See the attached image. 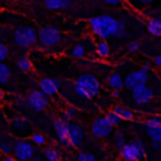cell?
Returning <instances> with one entry per match:
<instances>
[{"label": "cell", "mask_w": 161, "mask_h": 161, "mask_svg": "<svg viewBox=\"0 0 161 161\" xmlns=\"http://www.w3.org/2000/svg\"><path fill=\"white\" fill-rule=\"evenodd\" d=\"M9 57V48L4 43H0V62L6 60Z\"/></svg>", "instance_id": "cell-30"}, {"label": "cell", "mask_w": 161, "mask_h": 161, "mask_svg": "<svg viewBox=\"0 0 161 161\" xmlns=\"http://www.w3.org/2000/svg\"><path fill=\"white\" fill-rule=\"evenodd\" d=\"M3 161H18L13 155H6L3 157Z\"/></svg>", "instance_id": "cell-37"}, {"label": "cell", "mask_w": 161, "mask_h": 161, "mask_svg": "<svg viewBox=\"0 0 161 161\" xmlns=\"http://www.w3.org/2000/svg\"><path fill=\"white\" fill-rule=\"evenodd\" d=\"M89 29L98 39L107 40L109 38H123L126 36V23L125 20L116 19L108 14L92 16L88 20Z\"/></svg>", "instance_id": "cell-1"}, {"label": "cell", "mask_w": 161, "mask_h": 161, "mask_svg": "<svg viewBox=\"0 0 161 161\" xmlns=\"http://www.w3.org/2000/svg\"><path fill=\"white\" fill-rule=\"evenodd\" d=\"M62 39H63V35H62L60 30L58 28H55V26L45 25V26H42L38 30L36 43H39L44 48L55 47V45L60 44Z\"/></svg>", "instance_id": "cell-3"}, {"label": "cell", "mask_w": 161, "mask_h": 161, "mask_svg": "<svg viewBox=\"0 0 161 161\" xmlns=\"http://www.w3.org/2000/svg\"><path fill=\"white\" fill-rule=\"evenodd\" d=\"M3 98H4V92H3V89L0 88V102L3 101Z\"/></svg>", "instance_id": "cell-41"}, {"label": "cell", "mask_w": 161, "mask_h": 161, "mask_svg": "<svg viewBox=\"0 0 161 161\" xmlns=\"http://www.w3.org/2000/svg\"><path fill=\"white\" fill-rule=\"evenodd\" d=\"M44 158L47 161H60V153L54 146H48L43 151Z\"/></svg>", "instance_id": "cell-22"}, {"label": "cell", "mask_w": 161, "mask_h": 161, "mask_svg": "<svg viewBox=\"0 0 161 161\" xmlns=\"http://www.w3.org/2000/svg\"><path fill=\"white\" fill-rule=\"evenodd\" d=\"M147 31L153 36L161 35V20L158 18H151L147 21Z\"/></svg>", "instance_id": "cell-21"}, {"label": "cell", "mask_w": 161, "mask_h": 161, "mask_svg": "<svg viewBox=\"0 0 161 161\" xmlns=\"http://www.w3.org/2000/svg\"><path fill=\"white\" fill-rule=\"evenodd\" d=\"M74 93L84 99H91L96 97L101 91V83L94 74L84 73L80 74L73 83Z\"/></svg>", "instance_id": "cell-2"}, {"label": "cell", "mask_w": 161, "mask_h": 161, "mask_svg": "<svg viewBox=\"0 0 161 161\" xmlns=\"http://www.w3.org/2000/svg\"><path fill=\"white\" fill-rule=\"evenodd\" d=\"M113 131V126L107 121L106 116H98L91 125V132L97 138H106Z\"/></svg>", "instance_id": "cell-9"}, {"label": "cell", "mask_w": 161, "mask_h": 161, "mask_svg": "<svg viewBox=\"0 0 161 161\" xmlns=\"http://www.w3.org/2000/svg\"><path fill=\"white\" fill-rule=\"evenodd\" d=\"M107 5H111V6H117L122 3V0H103Z\"/></svg>", "instance_id": "cell-35"}, {"label": "cell", "mask_w": 161, "mask_h": 161, "mask_svg": "<svg viewBox=\"0 0 161 161\" xmlns=\"http://www.w3.org/2000/svg\"><path fill=\"white\" fill-rule=\"evenodd\" d=\"M141 3H142V4H151L152 0H141Z\"/></svg>", "instance_id": "cell-42"}, {"label": "cell", "mask_w": 161, "mask_h": 161, "mask_svg": "<svg viewBox=\"0 0 161 161\" xmlns=\"http://www.w3.org/2000/svg\"><path fill=\"white\" fill-rule=\"evenodd\" d=\"M151 147L155 151H161V141H151Z\"/></svg>", "instance_id": "cell-34"}, {"label": "cell", "mask_w": 161, "mask_h": 161, "mask_svg": "<svg viewBox=\"0 0 161 161\" xmlns=\"http://www.w3.org/2000/svg\"><path fill=\"white\" fill-rule=\"evenodd\" d=\"M29 161H47V160H45L43 156H35V155H34Z\"/></svg>", "instance_id": "cell-38"}, {"label": "cell", "mask_w": 161, "mask_h": 161, "mask_svg": "<svg viewBox=\"0 0 161 161\" xmlns=\"http://www.w3.org/2000/svg\"><path fill=\"white\" fill-rule=\"evenodd\" d=\"M70 54H72L73 58H77V59H82V58H84L86 54H87L84 44H75V45L70 49Z\"/></svg>", "instance_id": "cell-25"}, {"label": "cell", "mask_w": 161, "mask_h": 161, "mask_svg": "<svg viewBox=\"0 0 161 161\" xmlns=\"http://www.w3.org/2000/svg\"><path fill=\"white\" fill-rule=\"evenodd\" d=\"M11 153L18 161H29L35 155V146L30 142V140L20 138L14 143Z\"/></svg>", "instance_id": "cell-6"}, {"label": "cell", "mask_w": 161, "mask_h": 161, "mask_svg": "<svg viewBox=\"0 0 161 161\" xmlns=\"http://www.w3.org/2000/svg\"><path fill=\"white\" fill-rule=\"evenodd\" d=\"M77 112H78V111H77V108H75V107H68V108H67V111H65L64 113H65V114L72 119L73 117H75Z\"/></svg>", "instance_id": "cell-33"}, {"label": "cell", "mask_w": 161, "mask_h": 161, "mask_svg": "<svg viewBox=\"0 0 161 161\" xmlns=\"http://www.w3.org/2000/svg\"><path fill=\"white\" fill-rule=\"evenodd\" d=\"M153 64H155V67H157V68L161 67V57H160V55H156V57L153 58Z\"/></svg>", "instance_id": "cell-36"}, {"label": "cell", "mask_w": 161, "mask_h": 161, "mask_svg": "<svg viewBox=\"0 0 161 161\" xmlns=\"http://www.w3.org/2000/svg\"><path fill=\"white\" fill-rule=\"evenodd\" d=\"M59 82L55 78H42L39 82V89L48 97L55 96L59 91Z\"/></svg>", "instance_id": "cell-14"}, {"label": "cell", "mask_w": 161, "mask_h": 161, "mask_svg": "<svg viewBox=\"0 0 161 161\" xmlns=\"http://www.w3.org/2000/svg\"><path fill=\"white\" fill-rule=\"evenodd\" d=\"M13 146H14L13 137L6 135V133L0 132V150L3 152H5L6 155H10L11 151H13Z\"/></svg>", "instance_id": "cell-19"}, {"label": "cell", "mask_w": 161, "mask_h": 161, "mask_svg": "<svg viewBox=\"0 0 161 161\" xmlns=\"http://www.w3.org/2000/svg\"><path fill=\"white\" fill-rule=\"evenodd\" d=\"M44 6L49 10H64L70 6L69 0H44Z\"/></svg>", "instance_id": "cell-18"}, {"label": "cell", "mask_w": 161, "mask_h": 161, "mask_svg": "<svg viewBox=\"0 0 161 161\" xmlns=\"http://www.w3.org/2000/svg\"><path fill=\"white\" fill-rule=\"evenodd\" d=\"M131 96H132V99L140 104V106H145V104H148L153 96H155V92L151 87L146 86V84H138L136 87H133L131 89Z\"/></svg>", "instance_id": "cell-10"}, {"label": "cell", "mask_w": 161, "mask_h": 161, "mask_svg": "<svg viewBox=\"0 0 161 161\" xmlns=\"http://www.w3.org/2000/svg\"><path fill=\"white\" fill-rule=\"evenodd\" d=\"M75 161H97V158L94 157V155L88 153V152H80L77 155Z\"/></svg>", "instance_id": "cell-29"}, {"label": "cell", "mask_w": 161, "mask_h": 161, "mask_svg": "<svg viewBox=\"0 0 161 161\" xmlns=\"http://www.w3.org/2000/svg\"><path fill=\"white\" fill-rule=\"evenodd\" d=\"M10 130L11 133L16 137H26L31 133V127L29 122L23 117H15L10 122Z\"/></svg>", "instance_id": "cell-12"}, {"label": "cell", "mask_w": 161, "mask_h": 161, "mask_svg": "<svg viewBox=\"0 0 161 161\" xmlns=\"http://www.w3.org/2000/svg\"><path fill=\"white\" fill-rule=\"evenodd\" d=\"M38 30L30 25H20L14 31V42L20 48H30L36 44Z\"/></svg>", "instance_id": "cell-5"}, {"label": "cell", "mask_w": 161, "mask_h": 161, "mask_svg": "<svg viewBox=\"0 0 161 161\" xmlns=\"http://www.w3.org/2000/svg\"><path fill=\"white\" fill-rule=\"evenodd\" d=\"M116 146H117V148L119 150L125 143H126V140H125V135L121 132V131H118L117 133H116Z\"/></svg>", "instance_id": "cell-31"}, {"label": "cell", "mask_w": 161, "mask_h": 161, "mask_svg": "<svg viewBox=\"0 0 161 161\" xmlns=\"http://www.w3.org/2000/svg\"><path fill=\"white\" fill-rule=\"evenodd\" d=\"M112 97H113V98H119V97H121V91L113 89V91H112Z\"/></svg>", "instance_id": "cell-39"}, {"label": "cell", "mask_w": 161, "mask_h": 161, "mask_svg": "<svg viewBox=\"0 0 161 161\" xmlns=\"http://www.w3.org/2000/svg\"><path fill=\"white\" fill-rule=\"evenodd\" d=\"M119 153L123 161H145L146 158L145 145L140 140H135L132 142L125 143L119 148Z\"/></svg>", "instance_id": "cell-4"}, {"label": "cell", "mask_w": 161, "mask_h": 161, "mask_svg": "<svg viewBox=\"0 0 161 161\" xmlns=\"http://www.w3.org/2000/svg\"><path fill=\"white\" fill-rule=\"evenodd\" d=\"M106 118H107V121L113 126V127H117V126H119L121 123H122V118L117 114V113H114L113 111H111V112H108L107 114H106Z\"/></svg>", "instance_id": "cell-27"}, {"label": "cell", "mask_w": 161, "mask_h": 161, "mask_svg": "<svg viewBox=\"0 0 161 161\" xmlns=\"http://www.w3.org/2000/svg\"><path fill=\"white\" fill-rule=\"evenodd\" d=\"M30 142L34 146H44L47 143V137L40 132H31L30 133Z\"/></svg>", "instance_id": "cell-24"}, {"label": "cell", "mask_w": 161, "mask_h": 161, "mask_svg": "<svg viewBox=\"0 0 161 161\" xmlns=\"http://www.w3.org/2000/svg\"><path fill=\"white\" fill-rule=\"evenodd\" d=\"M94 52L99 58H107L111 54V47L107 40L99 39L94 45Z\"/></svg>", "instance_id": "cell-16"}, {"label": "cell", "mask_w": 161, "mask_h": 161, "mask_svg": "<svg viewBox=\"0 0 161 161\" xmlns=\"http://www.w3.org/2000/svg\"><path fill=\"white\" fill-rule=\"evenodd\" d=\"M60 119H63V121H65V122H68V121H69L70 118H69V117H68V116H67L65 113H62V116H60Z\"/></svg>", "instance_id": "cell-40"}, {"label": "cell", "mask_w": 161, "mask_h": 161, "mask_svg": "<svg viewBox=\"0 0 161 161\" xmlns=\"http://www.w3.org/2000/svg\"><path fill=\"white\" fill-rule=\"evenodd\" d=\"M15 65H16V68L19 70H21L24 73L30 72L31 68H33L31 60H30V58L28 55H20V57H18L16 60H15Z\"/></svg>", "instance_id": "cell-20"}, {"label": "cell", "mask_w": 161, "mask_h": 161, "mask_svg": "<svg viewBox=\"0 0 161 161\" xmlns=\"http://www.w3.org/2000/svg\"><path fill=\"white\" fill-rule=\"evenodd\" d=\"M25 103L31 111L40 112L47 108L49 99H48V96L44 94L40 89H34L28 93V96L25 98Z\"/></svg>", "instance_id": "cell-8"}, {"label": "cell", "mask_w": 161, "mask_h": 161, "mask_svg": "<svg viewBox=\"0 0 161 161\" xmlns=\"http://www.w3.org/2000/svg\"><path fill=\"white\" fill-rule=\"evenodd\" d=\"M112 111H113L114 113H117V114H118L122 119H125V121H132V119L135 118V112H133L131 108L125 107V106H122V104L114 106Z\"/></svg>", "instance_id": "cell-17"}, {"label": "cell", "mask_w": 161, "mask_h": 161, "mask_svg": "<svg viewBox=\"0 0 161 161\" xmlns=\"http://www.w3.org/2000/svg\"><path fill=\"white\" fill-rule=\"evenodd\" d=\"M11 77V69L8 64H5L4 62H0V84H5L8 83V80Z\"/></svg>", "instance_id": "cell-23"}, {"label": "cell", "mask_w": 161, "mask_h": 161, "mask_svg": "<svg viewBox=\"0 0 161 161\" xmlns=\"http://www.w3.org/2000/svg\"><path fill=\"white\" fill-rule=\"evenodd\" d=\"M148 72H150V67L146 64V65L141 67L140 69L128 73L123 78V88L131 91L133 87H136L138 84H146L148 80Z\"/></svg>", "instance_id": "cell-7"}, {"label": "cell", "mask_w": 161, "mask_h": 161, "mask_svg": "<svg viewBox=\"0 0 161 161\" xmlns=\"http://www.w3.org/2000/svg\"><path fill=\"white\" fill-rule=\"evenodd\" d=\"M146 133L151 141H161V127H146Z\"/></svg>", "instance_id": "cell-26"}, {"label": "cell", "mask_w": 161, "mask_h": 161, "mask_svg": "<svg viewBox=\"0 0 161 161\" xmlns=\"http://www.w3.org/2000/svg\"><path fill=\"white\" fill-rule=\"evenodd\" d=\"M145 127H161V118L157 114L150 116L145 119Z\"/></svg>", "instance_id": "cell-28"}, {"label": "cell", "mask_w": 161, "mask_h": 161, "mask_svg": "<svg viewBox=\"0 0 161 161\" xmlns=\"http://www.w3.org/2000/svg\"><path fill=\"white\" fill-rule=\"evenodd\" d=\"M67 126H68V140H69V143L72 146H74V147H78L83 142V138H84L83 127L79 123H77V122H74L72 119H69L67 122Z\"/></svg>", "instance_id": "cell-11"}, {"label": "cell", "mask_w": 161, "mask_h": 161, "mask_svg": "<svg viewBox=\"0 0 161 161\" xmlns=\"http://www.w3.org/2000/svg\"><path fill=\"white\" fill-rule=\"evenodd\" d=\"M54 126V131H55V136L59 141L60 145L63 146H70L69 143V140H68V126H67V122L60 119V118H57L53 123Z\"/></svg>", "instance_id": "cell-13"}, {"label": "cell", "mask_w": 161, "mask_h": 161, "mask_svg": "<svg viewBox=\"0 0 161 161\" xmlns=\"http://www.w3.org/2000/svg\"><path fill=\"white\" fill-rule=\"evenodd\" d=\"M127 49H128V52H131V53H135V52H137V50L140 49V43H138V42H136V40H133V42L128 43V45H127Z\"/></svg>", "instance_id": "cell-32"}, {"label": "cell", "mask_w": 161, "mask_h": 161, "mask_svg": "<svg viewBox=\"0 0 161 161\" xmlns=\"http://www.w3.org/2000/svg\"><path fill=\"white\" fill-rule=\"evenodd\" d=\"M107 84L111 89L122 91L123 89V77L119 73H112L107 77Z\"/></svg>", "instance_id": "cell-15"}]
</instances>
